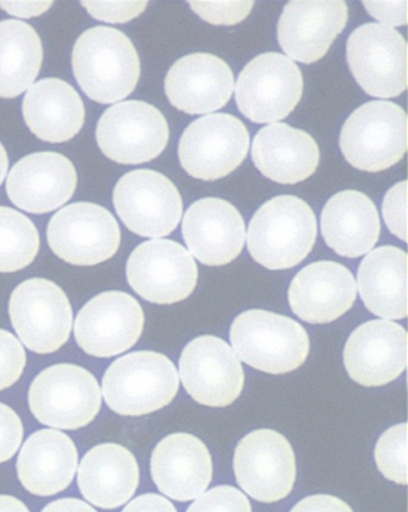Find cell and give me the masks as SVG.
I'll return each instance as SVG.
<instances>
[{"mask_svg": "<svg viewBox=\"0 0 408 512\" xmlns=\"http://www.w3.org/2000/svg\"><path fill=\"white\" fill-rule=\"evenodd\" d=\"M73 73L90 100L114 103L136 89L140 76L138 53L120 30L95 27L76 41L72 52Z\"/></svg>", "mask_w": 408, "mask_h": 512, "instance_id": "cell-1", "label": "cell"}, {"mask_svg": "<svg viewBox=\"0 0 408 512\" xmlns=\"http://www.w3.org/2000/svg\"><path fill=\"white\" fill-rule=\"evenodd\" d=\"M318 223L310 206L294 195H279L249 223L248 251L269 270H289L307 258L315 245Z\"/></svg>", "mask_w": 408, "mask_h": 512, "instance_id": "cell-2", "label": "cell"}, {"mask_svg": "<svg viewBox=\"0 0 408 512\" xmlns=\"http://www.w3.org/2000/svg\"><path fill=\"white\" fill-rule=\"evenodd\" d=\"M179 387L178 370L167 356L138 351L117 359L108 368L102 393L115 413L139 417L168 406Z\"/></svg>", "mask_w": 408, "mask_h": 512, "instance_id": "cell-3", "label": "cell"}, {"mask_svg": "<svg viewBox=\"0 0 408 512\" xmlns=\"http://www.w3.org/2000/svg\"><path fill=\"white\" fill-rule=\"evenodd\" d=\"M230 340L236 355L249 367L273 375L300 368L310 350L308 333L300 323L259 309L237 316Z\"/></svg>", "mask_w": 408, "mask_h": 512, "instance_id": "cell-4", "label": "cell"}, {"mask_svg": "<svg viewBox=\"0 0 408 512\" xmlns=\"http://www.w3.org/2000/svg\"><path fill=\"white\" fill-rule=\"evenodd\" d=\"M346 161L364 172H382L403 160L407 150V115L389 101H371L356 109L340 133Z\"/></svg>", "mask_w": 408, "mask_h": 512, "instance_id": "cell-5", "label": "cell"}, {"mask_svg": "<svg viewBox=\"0 0 408 512\" xmlns=\"http://www.w3.org/2000/svg\"><path fill=\"white\" fill-rule=\"evenodd\" d=\"M29 407L41 424L60 430H78L99 414L102 394L99 382L78 365L47 368L29 388Z\"/></svg>", "mask_w": 408, "mask_h": 512, "instance_id": "cell-6", "label": "cell"}, {"mask_svg": "<svg viewBox=\"0 0 408 512\" xmlns=\"http://www.w3.org/2000/svg\"><path fill=\"white\" fill-rule=\"evenodd\" d=\"M303 87L302 72L294 60L279 53L260 54L237 79V107L253 123L276 124L294 111Z\"/></svg>", "mask_w": 408, "mask_h": 512, "instance_id": "cell-7", "label": "cell"}, {"mask_svg": "<svg viewBox=\"0 0 408 512\" xmlns=\"http://www.w3.org/2000/svg\"><path fill=\"white\" fill-rule=\"evenodd\" d=\"M9 314L22 343L39 355L58 351L70 338L71 304L51 280L32 278L18 285L10 298Z\"/></svg>", "mask_w": 408, "mask_h": 512, "instance_id": "cell-8", "label": "cell"}, {"mask_svg": "<svg viewBox=\"0 0 408 512\" xmlns=\"http://www.w3.org/2000/svg\"><path fill=\"white\" fill-rule=\"evenodd\" d=\"M347 62L365 93L391 99L407 88V44L403 35L381 23H367L350 35Z\"/></svg>", "mask_w": 408, "mask_h": 512, "instance_id": "cell-9", "label": "cell"}, {"mask_svg": "<svg viewBox=\"0 0 408 512\" xmlns=\"http://www.w3.org/2000/svg\"><path fill=\"white\" fill-rule=\"evenodd\" d=\"M249 133L230 114L206 115L188 126L179 143L182 168L192 178L215 181L233 173L245 161Z\"/></svg>", "mask_w": 408, "mask_h": 512, "instance_id": "cell-10", "label": "cell"}, {"mask_svg": "<svg viewBox=\"0 0 408 512\" xmlns=\"http://www.w3.org/2000/svg\"><path fill=\"white\" fill-rule=\"evenodd\" d=\"M47 241L52 252L69 264L95 266L117 254L121 231L117 219L105 207L76 203L52 217Z\"/></svg>", "mask_w": 408, "mask_h": 512, "instance_id": "cell-11", "label": "cell"}, {"mask_svg": "<svg viewBox=\"0 0 408 512\" xmlns=\"http://www.w3.org/2000/svg\"><path fill=\"white\" fill-rule=\"evenodd\" d=\"M113 203L121 221L142 237L172 234L182 216V199L172 181L154 170H133L114 188Z\"/></svg>", "mask_w": 408, "mask_h": 512, "instance_id": "cell-12", "label": "cell"}, {"mask_svg": "<svg viewBox=\"0 0 408 512\" xmlns=\"http://www.w3.org/2000/svg\"><path fill=\"white\" fill-rule=\"evenodd\" d=\"M96 139L109 160L140 164L160 156L169 140L164 115L143 101H124L108 108L96 128Z\"/></svg>", "mask_w": 408, "mask_h": 512, "instance_id": "cell-13", "label": "cell"}, {"mask_svg": "<svg viewBox=\"0 0 408 512\" xmlns=\"http://www.w3.org/2000/svg\"><path fill=\"white\" fill-rule=\"evenodd\" d=\"M234 471L237 483L255 501H282L296 483L294 449L277 431H253L236 447Z\"/></svg>", "mask_w": 408, "mask_h": 512, "instance_id": "cell-14", "label": "cell"}, {"mask_svg": "<svg viewBox=\"0 0 408 512\" xmlns=\"http://www.w3.org/2000/svg\"><path fill=\"white\" fill-rule=\"evenodd\" d=\"M131 288L144 300L174 304L192 295L198 283V267L193 256L180 243L151 240L130 255L126 267Z\"/></svg>", "mask_w": 408, "mask_h": 512, "instance_id": "cell-15", "label": "cell"}, {"mask_svg": "<svg viewBox=\"0 0 408 512\" xmlns=\"http://www.w3.org/2000/svg\"><path fill=\"white\" fill-rule=\"evenodd\" d=\"M144 322V312L136 298L121 291L103 292L78 313L76 341L90 356H118L137 344Z\"/></svg>", "mask_w": 408, "mask_h": 512, "instance_id": "cell-16", "label": "cell"}, {"mask_svg": "<svg viewBox=\"0 0 408 512\" xmlns=\"http://www.w3.org/2000/svg\"><path fill=\"white\" fill-rule=\"evenodd\" d=\"M180 377L187 393L200 405L227 407L242 393L245 374L231 347L215 335L188 344L180 358Z\"/></svg>", "mask_w": 408, "mask_h": 512, "instance_id": "cell-17", "label": "cell"}, {"mask_svg": "<svg viewBox=\"0 0 408 512\" xmlns=\"http://www.w3.org/2000/svg\"><path fill=\"white\" fill-rule=\"evenodd\" d=\"M344 364L351 379L364 387L397 380L407 367V332L391 320L359 326L345 345Z\"/></svg>", "mask_w": 408, "mask_h": 512, "instance_id": "cell-18", "label": "cell"}, {"mask_svg": "<svg viewBox=\"0 0 408 512\" xmlns=\"http://www.w3.org/2000/svg\"><path fill=\"white\" fill-rule=\"evenodd\" d=\"M349 20V9L339 0H294L285 5L278 22V41L291 60L318 62L330 50Z\"/></svg>", "mask_w": 408, "mask_h": 512, "instance_id": "cell-19", "label": "cell"}, {"mask_svg": "<svg viewBox=\"0 0 408 512\" xmlns=\"http://www.w3.org/2000/svg\"><path fill=\"white\" fill-rule=\"evenodd\" d=\"M76 187L75 166L58 152H36L22 158L12 167L6 181L11 203L35 215L68 203Z\"/></svg>", "mask_w": 408, "mask_h": 512, "instance_id": "cell-20", "label": "cell"}, {"mask_svg": "<svg viewBox=\"0 0 408 512\" xmlns=\"http://www.w3.org/2000/svg\"><path fill=\"white\" fill-rule=\"evenodd\" d=\"M182 235L188 249L202 264L224 266L234 261L245 246V221L228 201L200 199L187 210Z\"/></svg>", "mask_w": 408, "mask_h": 512, "instance_id": "cell-21", "label": "cell"}, {"mask_svg": "<svg viewBox=\"0 0 408 512\" xmlns=\"http://www.w3.org/2000/svg\"><path fill=\"white\" fill-rule=\"evenodd\" d=\"M357 284L349 268L334 261L304 267L292 280L289 302L298 318L313 325L338 320L352 308Z\"/></svg>", "mask_w": 408, "mask_h": 512, "instance_id": "cell-22", "label": "cell"}, {"mask_svg": "<svg viewBox=\"0 0 408 512\" xmlns=\"http://www.w3.org/2000/svg\"><path fill=\"white\" fill-rule=\"evenodd\" d=\"M234 91V73L221 58L193 53L168 72L166 94L170 103L188 114H207L223 108Z\"/></svg>", "mask_w": 408, "mask_h": 512, "instance_id": "cell-23", "label": "cell"}, {"mask_svg": "<svg viewBox=\"0 0 408 512\" xmlns=\"http://www.w3.org/2000/svg\"><path fill=\"white\" fill-rule=\"evenodd\" d=\"M212 473L209 449L190 434L163 438L151 456L152 480L158 490L176 502L202 496L211 484Z\"/></svg>", "mask_w": 408, "mask_h": 512, "instance_id": "cell-24", "label": "cell"}, {"mask_svg": "<svg viewBox=\"0 0 408 512\" xmlns=\"http://www.w3.org/2000/svg\"><path fill=\"white\" fill-rule=\"evenodd\" d=\"M78 466V451L68 435L40 430L30 436L17 460L24 489L36 496H54L70 486Z\"/></svg>", "mask_w": 408, "mask_h": 512, "instance_id": "cell-25", "label": "cell"}, {"mask_svg": "<svg viewBox=\"0 0 408 512\" xmlns=\"http://www.w3.org/2000/svg\"><path fill=\"white\" fill-rule=\"evenodd\" d=\"M138 484L136 457L120 444H100L91 449L78 468L79 490L101 509L113 510L129 502Z\"/></svg>", "mask_w": 408, "mask_h": 512, "instance_id": "cell-26", "label": "cell"}, {"mask_svg": "<svg viewBox=\"0 0 408 512\" xmlns=\"http://www.w3.org/2000/svg\"><path fill=\"white\" fill-rule=\"evenodd\" d=\"M252 157L266 178L282 185H295L315 173L320 150L307 132L286 124H271L255 136Z\"/></svg>", "mask_w": 408, "mask_h": 512, "instance_id": "cell-27", "label": "cell"}, {"mask_svg": "<svg viewBox=\"0 0 408 512\" xmlns=\"http://www.w3.org/2000/svg\"><path fill=\"white\" fill-rule=\"evenodd\" d=\"M321 233L328 247L340 256L359 258L379 241V211L364 193L339 192L327 201L321 213Z\"/></svg>", "mask_w": 408, "mask_h": 512, "instance_id": "cell-28", "label": "cell"}, {"mask_svg": "<svg viewBox=\"0 0 408 512\" xmlns=\"http://www.w3.org/2000/svg\"><path fill=\"white\" fill-rule=\"evenodd\" d=\"M23 117L39 139L64 143L82 130L85 108L72 85L47 78L29 88L23 100Z\"/></svg>", "mask_w": 408, "mask_h": 512, "instance_id": "cell-29", "label": "cell"}, {"mask_svg": "<svg viewBox=\"0 0 408 512\" xmlns=\"http://www.w3.org/2000/svg\"><path fill=\"white\" fill-rule=\"evenodd\" d=\"M359 294L371 313L388 320L407 316V254L383 246L371 251L358 268Z\"/></svg>", "mask_w": 408, "mask_h": 512, "instance_id": "cell-30", "label": "cell"}, {"mask_svg": "<svg viewBox=\"0 0 408 512\" xmlns=\"http://www.w3.org/2000/svg\"><path fill=\"white\" fill-rule=\"evenodd\" d=\"M40 36L28 23L0 22V97L14 99L32 87L41 70Z\"/></svg>", "mask_w": 408, "mask_h": 512, "instance_id": "cell-31", "label": "cell"}, {"mask_svg": "<svg viewBox=\"0 0 408 512\" xmlns=\"http://www.w3.org/2000/svg\"><path fill=\"white\" fill-rule=\"evenodd\" d=\"M39 249L40 235L34 223L21 212L0 206V273L23 270Z\"/></svg>", "mask_w": 408, "mask_h": 512, "instance_id": "cell-32", "label": "cell"}, {"mask_svg": "<svg viewBox=\"0 0 408 512\" xmlns=\"http://www.w3.org/2000/svg\"><path fill=\"white\" fill-rule=\"evenodd\" d=\"M377 468L389 480L407 485V424L388 429L375 448Z\"/></svg>", "mask_w": 408, "mask_h": 512, "instance_id": "cell-33", "label": "cell"}, {"mask_svg": "<svg viewBox=\"0 0 408 512\" xmlns=\"http://www.w3.org/2000/svg\"><path fill=\"white\" fill-rule=\"evenodd\" d=\"M187 512H252V505L241 491L223 485L203 493Z\"/></svg>", "mask_w": 408, "mask_h": 512, "instance_id": "cell-34", "label": "cell"}, {"mask_svg": "<svg viewBox=\"0 0 408 512\" xmlns=\"http://www.w3.org/2000/svg\"><path fill=\"white\" fill-rule=\"evenodd\" d=\"M27 355L15 335L0 329V390L10 388L23 374Z\"/></svg>", "mask_w": 408, "mask_h": 512, "instance_id": "cell-35", "label": "cell"}, {"mask_svg": "<svg viewBox=\"0 0 408 512\" xmlns=\"http://www.w3.org/2000/svg\"><path fill=\"white\" fill-rule=\"evenodd\" d=\"M204 21L215 26H235L251 14L254 2H188Z\"/></svg>", "mask_w": 408, "mask_h": 512, "instance_id": "cell-36", "label": "cell"}, {"mask_svg": "<svg viewBox=\"0 0 408 512\" xmlns=\"http://www.w3.org/2000/svg\"><path fill=\"white\" fill-rule=\"evenodd\" d=\"M383 218L391 233L407 240V182H399L386 194L382 205Z\"/></svg>", "mask_w": 408, "mask_h": 512, "instance_id": "cell-37", "label": "cell"}, {"mask_svg": "<svg viewBox=\"0 0 408 512\" xmlns=\"http://www.w3.org/2000/svg\"><path fill=\"white\" fill-rule=\"evenodd\" d=\"M96 20L126 23L143 14L148 2H82Z\"/></svg>", "mask_w": 408, "mask_h": 512, "instance_id": "cell-38", "label": "cell"}, {"mask_svg": "<svg viewBox=\"0 0 408 512\" xmlns=\"http://www.w3.org/2000/svg\"><path fill=\"white\" fill-rule=\"evenodd\" d=\"M22 440L23 425L20 417L12 408L0 402V465L17 453Z\"/></svg>", "mask_w": 408, "mask_h": 512, "instance_id": "cell-39", "label": "cell"}, {"mask_svg": "<svg viewBox=\"0 0 408 512\" xmlns=\"http://www.w3.org/2000/svg\"><path fill=\"white\" fill-rule=\"evenodd\" d=\"M365 9L377 21L387 27L405 26L407 23V2H363Z\"/></svg>", "mask_w": 408, "mask_h": 512, "instance_id": "cell-40", "label": "cell"}, {"mask_svg": "<svg viewBox=\"0 0 408 512\" xmlns=\"http://www.w3.org/2000/svg\"><path fill=\"white\" fill-rule=\"evenodd\" d=\"M290 512H353V510L349 504L338 497L316 495L304 498Z\"/></svg>", "mask_w": 408, "mask_h": 512, "instance_id": "cell-41", "label": "cell"}, {"mask_svg": "<svg viewBox=\"0 0 408 512\" xmlns=\"http://www.w3.org/2000/svg\"><path fill=\"white\" fill-rule=\"evenodd\" d=\"M123 512H178V510L167 498L155 495V493H148V495L139 496L132 501Z\"/></svg>", "mask_w": 408, "mask_h": 512, "instance_id": "cell-42", "label": "cell"}, {"mask_svg": "<svg viewBox=\"0 0 408 512\" xmlns=\"http://www.w3.org/2000/svg\"><path fill=\"white\" fill-rule=\"evenodd\" d=\"M52 5L53 2H0V8L9 15L21 18L41 16Z\"/></svg>", "mask_w": 408, "mask_h": 512, "instance_id": "cell-43", "label": "cell"}, {"mask_svg": "<svg viewBox=\"0 0 408 512\" xmlns=\"http://www.w3.org/2000/svg\"><path fill=\"white\" fill-rule=\"evenodd\" d=\"M41 512H97L89 504L76 498H64L48 504Z\"/></svg>", "mask_w": 408, "mask_h": 512, "instance_id": "cell-44", "label": "cell"}, {"mask_svg": "<svg viewBox=\"0 0 408 512\" xmlns=\"http://www.w3.org/2000/svg\"><path fill=\"white\" fill-rule=\"evenodd\" d=\"M0 512H29V510L15 497L0 496Z\"/></svg>", "mask_w": 408, "mask_h": 512, "instance_id": "cell-45", "label": "cell"}, {"mask_svg": "<svg viewBox=\"0 0 408 512\" xmlns=\"http://www.w3.org/2000/svg\"><path fill=\"white\" fill-rule=\"evenodd\" d=\"M9 158L2 143H0V186H2L6 173H8Z\"/></svg>", "mask_w": 408, "mask_h": 512, "instance_id": "cell-46", "label": "cell"}]
</instances>
